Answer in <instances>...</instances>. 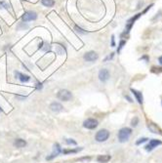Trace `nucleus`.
<instances>
[{"label": "nucleus", "instance_id": "obj_22", "mask_svg": "<svg viewBox=\"0 0 162 163\" xmlns=\"http://www.w3.org/2000/svg\"><path fill=\"white\" fill-rule=\"evenodd\" d=\"M138 122H139V119H138V117H134V118L132 119L131 125H132V126H134V127H136L137 125H138Z\"/></svg>", "mask_w": 162, "mask_h": 163}, {"label": "nucleus", "instance_id": "obj_26", "mask_svg": "<svg viewBox=\"0 0 162 163\" xmlns=\"http://www.w3.org/2000/svg\"><path fill=\"white\" fill-rule=\"evenodd\" d=\"M42 88V83H37V89H41Z\"/></svg>", "mask_w": 162, "mask_h": 163}, {"label": "nucleus", "instance_id": "obj_1", "mask_svg": "<svg viewBox=\"0 0 162 163\" xmlns=\"http://www.w3.org/2000/svg\"><path fill=\"white\" fill-rule=\"evenodd\" d=\"M153 5H154L153 3L150 4V6H147V7H146V8L145 9V10L143 11V12H141V13H138L137 15H135L134 17H132L131 19H129V20L127 21V23H126V29H125V32H124V34H128V33H129V31L131 30L132 26H134V24H135V22H136V21L138 20V19L140 18V17H142V16L143 15V14H146L147 11L150 10V8H151L152 6H153Z\"/></svg>", "mask_w": 162, "mask_h": 163}, {"label": "nucleus", "instance_id": "obj_7", "mask_svg": "<svg viewBox=\"0 0 162 163\" xmlns=\"http://www.w3.org/2000/svg\"><path fill=\"white\" fill-rule=\"evenodd\" d=\"M61 152H62L61 146H60L58 143H56V144L54 145V151H53V153H52V154H51L50 156L46 157V160H52L53 158H55L56 156H58Z\"/></svg>", "mask_w": 162, "mask_h": 163}, {"label": "nucleus", "instance_id": "obj_3", "mask_svg": "<svg viewBox=\"0 0 162 163\" xmlns=\"http://www.w3.org/2000/svg\"><path fill=\"white\" fill-rule=\"evenodd\" d=\"M96 141L97 142H105L109 138V132L106 129H102L96 134Z\"/></svg>", "mask_w": 162, "mask_h": 163}, {"label": "nucleus", "instance_id": "obj_14", "mask_svg": "<svg viewBox=\"0 0 162 163\" xmlns=\"http://www.w3.org/2000/svg\"><path fill=\"white\" fill-rule=\"evenodd\" d=\"M110 155H108V154H105V155H99L98 158H97V160L100 163H106L110 160Z\"/></svg>", "mask_w": 162, "mask_h": 163}, {"label": "nucleus", "instance_id": "obj_21", "mask_svg": "<svg viewBox=\"0 0 162 163\" xmlns=\"http://www.w3.org/2000/svg\"><path fill=\"white\" fill-rule=\"evenodd\" d=\"M147 140H149L147 138H141L140 140H139V141H137V142H136V145H138V146H139V145H141V144L146 142Z\"/></svg>", "mask_w": 162, "mask_h": 163}, {"label": "nucleus", "instance_id": "obj_8", "mask_svg": "<svg viewBox=\"0 0 162 163\" xmlns=\"http://www.w3.org/2000/svg\"><path fill=\"white\" fill-rule=\"evenodd\" d=\"M98 58H99L98 54L94 52V51H90V52H88L84 55V60L87 61V62H95V61L98 60Z\"/></svg>", "mask_w": 162, "mask_h": 163}, {"label": "nucleus", "instance_id": "obj_16", "mask_svg": "<svg viewBox=\"0 0 162 163\" xmlns=\"http://www.w3.org/2000/svg\"><path fill=\"white\" fill-rule=\"evenodd\" d=\"M41 3H42V5H44L45 7H53L55 5L54 0H41Z\"/></svg>", "mask_w": 162, "mask_h": 163}, {"label": "nucleus", "instance_id": "obj_10", "mask_svg": "<svg viewBox=\"0 0 162 163\" xmlns=\"http://www.w3.org/2000/svg\"><path fill=\"white\" fill-rule=\"evenodd\" d=\"M99 78H100V80L103 81V82L108 81L109 78V71L106 68L101 69L100 72H99Z\"/></svg>", "mask_w": 162, "mask_h": 163}, {"label": "nucleus", "instance_id": "obj_15", "mask_svg": "<svg viewBox=\"0 0 162 163\" xmlns=\"http://www.w3.org/2000/svg\"><path fill=\"white\" fill-rule=\"evenodd\" d=\"M14 146L17 147H24L26 146V142L25 140H22V139H17L15 143H14Z\"/></svg>", "mask_w": 162, "mask_h": 163}, {"label": "nucleus", "instance_id": "obj_25", "mask_svg": "<svg viewBox=\"0 0 162 163\" xmlns=\"http://www.w3.org/2000/svg\"><path fill=\"white\" fill-rule=\"evenodd\" d=\"M112 58H113V53H112V55H109V57H108V58H106V59H105V61H108V60H110V59H112Z\"/></svg>", "mask_w": 162, "mask_h": 163}, {"label": "nucleus", "instance_id": "obj_18", "mask_svg": "<svg viewBox=\"0 0 162 163\" xmlns=\"http://www.w3.org/2000/svg\"><path fill=\"white\" fill-rule=\"evenodd\" d=\"M151 72H154V73H159V72H162V68L152 67V68H151Z\"/></svg>", "mask_w": 162, "mask_h": 163}, {"label": "nucleus", "instance_id": "obj_6", "mask_svg": "<svg viewBox=\"0 0 162 163\" xmlns=\"http://www.w3.org/2000/svg\"><path fill=\"white\" fill-rule=\"evenodd\" d=\"M83 126L87 129H95L97 126H98V121L94 118H88L87 120L84 121V123H83Z\"/></svg>", "mask_w": 162, "mask_h": 163}, {"label": "nucleus", "instance_id": "obj_2", "mask_svg": "<svg viewBox=\"0 0 162 163\" xmlns=\"http://www.w3.org/2000/svg\"><path fill=\"white\" fill-rule=\"evenodd\" d=\"M131 134H132V129L131 128L125 127V128L120 129L119 132H118V141L120 143H125L129 140Z\"/></svg>", "mask_w": 162, "mask_h": 163}, {"label": "nucleus", "instance_id": "obj_11", "mask_svg": "<svg viewBox=\"0 0 162 163\" xmlns=\"http://www.w3.org/2000/svg\"><path fill=\"white\" fill-rule=\"evenodd\" d=\"M50 109H51V110L56 111V113H59V111H62L64 108H63V106L61 104L58 103V102H54V103L51 104Z\"/></svg>", "mask_w": 162, "mask_h": 163}, {"label": "nucleus", "instance_id": "obj_5", "mask_svg": "<svg viewBox=\"0 0 162 163\" xmlns=\"http://www.w3.org/2000/svg\"><path fill=\"white\" fill-rule=\"evenodd\" d=\"M37 19V14L33 11H27L26 12L22 17V20L24 22H30V21H34Z\"/></svg>", "mask_w": 162, "mask_h": 163}, {"label": "nucleus", "instance_id": "obj_17", "mask_svg": "<svg viewBox=\"0 0 162 163\" xmlns=\"http://www.w3.org/2000/svg\"><path fill=\"white\" fill-rule=\"evenodd\" d=\"M81 150L82 148L78 147V148H75V150H64V151H62V152L64 153V154H68V153H76Z\"/></svg>", "mask_w": 162, "mask_h": 163}, {"label": "nucleus", "instance_id": "obj_9", "mask_svg": "<svg viewBox=\"0 0 162 163\" xmlns=\"http://www.w3.org/2000/svg\"><path fill=\"white\" fill-rule=\"evenodd\" d=\"M159 145H162V142L159 141V140H150V144L146 147V150L147 151H150L153 150L154 147H157V146H159Z\"/></svg>", "mask_w": 162, "mask_h": 163}, {"label": "nucleus", "instance_id": "obj_19", "mask_svg": "<svg viewBox=\"0 0 162 163\" xmlns=\"http://www.w3.org/2000/svg\"><path fill=\"white\" fill-rule=\"evenodd\" d=\"M66 143L67 144V145H73V146H76L77 145V143L74 141V140H72V139H67L66 140Z\"/></svg>", "mask_w": 162, "mask_h": 163}, {"label": "nucleus", "instance_id": "obj_4", "mask_svg": "<svg viewBox=\"0 0 162 163\" xmlns=\"http://www.w3.org/2000/svg\"><path fill=\"white\" fill-rule=\"evenodd\" d=\"M71 97H72L71 93L68 90H61V91H59V93L57 94L58 99L61 101H64V102H68L71 99Z\"/></svg>", "mask_w": 162, "mask_h": 163}, {"label": "nucleus", "instance_id": "obj_27", "mask_svg": "<svg viewBox=\"0 0 162 163\" xmlns=\"http://www.w3.org/2000/svg\"><path fill=\"white\" fill-rule=\"evenodd\" d=\"M158 62H159V64H160L161 66H162V56H161V57H159V59H158Z\"/></svg>", "mask_w": 162, "mask_h": 163}, {"label": "nucleus", "instance_id": "obj_12", "mask_svg": "<svg viewBox=\"0 0 162 163\" xmlns=\"http://www.w3.org/2000/svg\"><path fill=\"white\" fill-rule=\"evenodd\" d=\"M15 73H16V78L18 77L22 82H27V81L30 80V77L29 75H26V74L20 73L19 71H16Z\"/></svg>", "mask_w": 162, "mask_h": 163}, {"label": "nucleus", "instance_id": "obj_20", "mask_svg": "<svg viewBox=\"0 0 162 163\" xmlns=\"http://www.w3.org/2000/svg\"><path fill=\"white\" fill-rule=\"evenodd\" d=\"M126 44V41H124V40H121L120 41V43H119V47H118V49H117V52L119 53L120 52V50H121L122 48H123V46Z\"/></svg>", "mask_w": 162, "mask_h": 163}, {"label": "nucleus", "instance_id": "obj_13", "mask_svg": "<svg viewBox=\"0 0 162 163\" xmlns=\"http://www.w3.org/2000/svg\"><path fill=\"white\" fill-rule=\"evenodd\" d=\"M131 91H132V93L134 94V96L136 97L138 103L140 104V105H142L143 104V95H142V93L137 91V90H134V89H131Z\"/></svg>", "mask_w": 162, "mask_h": 163}, {"label": "nucleus", "instance_id": "obj_23", "mask_svg": "<svg viewBox=\"0 0 162 163\" xmlns=\"http://www.w3.org/2000/svg\"><path fill=\"white\" fill-rule=\"evenodd\" d=\"M75 29H76L78 32H80V33H82V34H85V33H86V31H84L82 29H80V27H78V26H75Z\"/></svg>", "mask_w": 162, "mask_h": 163}, {"label": "nucleus", "instance_id": "obj_24", "mask_svg": "<svg viewBox=\"0 0 162 163\" xmlns=\"http://www.w3.org/2000/svg\"><path fill=\"white\" fill-rule=\"evenodd\" d=\"M112 47H114L115 46V41H114V35L112 36Z\"/></svg>", "mask_w": 162, "mask_h": 163}, {"label": "nucleus", "instance_id": "obj_28", "mask_svg": "<svg viewBox=\"0 0 162 163\" xmlns=\"http://www.w3.org/2000/svg\"><path fill=\"white\" fill-rule=\"evenodd\" d=\"M0 111H1V109H0Z\"/></svg>", "mask_w": 162, "mask_h": 163}]
</instances>
